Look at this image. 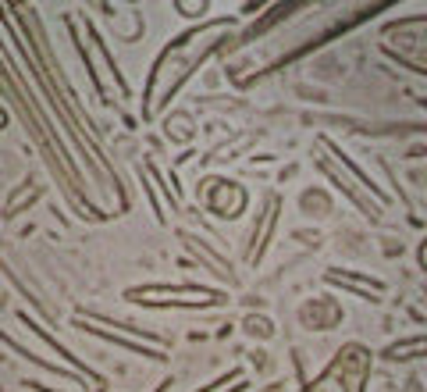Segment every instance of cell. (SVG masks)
<instances>
[{
    "mask_svg": "<svg viewBox=\"0 0 427 392\" xmlns=\"http://www.w3.org/2000/svg\"><path fill=\"white\" fill-rule=\"evenodd\" d=\"M420 349H424V342H420V339H413L410 346H392V349H388V353H384V357H388V360H395V357H406V353H413V357H417Z\"/></svg>",
    "mask_w": 427,
    "mask_h": 392,
    "instance_id": "obj_2",
    "label": "cell"
},
{
    "mask_svg": "<svg viewBox=\"0 0 427 392\" xmlns=\"http://www.w3.org/2000/svg\"><path fill=\"white\" fill-rule=\"evenodd\" d=\"M246 328H249V332H253L256 339H267V336H271V324H267L264 318H249V321H246Z\"/></svg>",
    "mask_w": 427,
    "mask_h": 392,
    "instance_id": "obj_3",
    "label": "cell"
},
{
    "mask_svg": "<svg viewBox=\"0 0 427 392\" xmlns=\"http://www.w3.org/2000/svg\"><path fill=\"white\" fill-rule=\"evenodd\" d=\"M128 300L136 303H178V307H218L225 303V293H214V289H192V285H146V289H132Z\"/></svg>",
    "mask_w": 427,
    "mask_h": 392,
    "instance_id": "obj_1",
    "label": "cell"
}]
</instances>
